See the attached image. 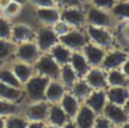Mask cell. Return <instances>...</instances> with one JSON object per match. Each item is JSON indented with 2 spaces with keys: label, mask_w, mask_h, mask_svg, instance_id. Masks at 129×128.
<instances>
[{
  "label": "cell",
  "mask_w": 129,
  "mask_h": 128,
  "mask_svg": "<svg viewBox=\"0 0 129 128\" xmlns=\"http://www.w3.org/2000/svg\"><path fill=\"white\" fill-rule=\"evenodd\" d=\"M51 79L47 76L34 74L29 80H27L23 84V91H24V98L32 103V101H38V100H44V91L48 85Z\"/></svg>",
  "instance_id": "1"
},
{
  "label": "cell",
  "mask_w": 129,
  "mask_h": 128,
  "mask_svg": "<svg viewBox=\"0 0 129 128\" xmlns=\"http://www.w3.org/2000/svg\"><path fill=\"white\" fill-rule=\"evenodd\" d=\"M86 17V25H94V27H103L113 29L115 24L118 23L114 17L110 14L109 10H104L100 8H96L91 4H89L87 9L85 10Z\"/></svg>",
  "instance_id": "2"
},
{
  "label": "cell",
  "mask_w": 129,
  "mask_h": 128,
  "mask_svg": "<svg viewBox=\"0 0 129 128\" xmlns=\"http://www.w3.org/2000/svg\"><path fill=\"white\" fill-rule=\"evenodd\" d=\"M89 42L103 47L105 49H110L115 46L114 42V36L113 31L109 28H103V27H94V25H86L85 29Z\"/></svg>",
  "instance_id": "3"
},
{
  "label": "cell",
  "mask_w": 129,
  "mask_h": 128,
  "mask_svg": "<svg viewBox=\"0 0 129 128\" xmlns=\"http://www.w3.org/2000/svg\"><path fill=\"white\" fill-rule=\"evenodd\" d=\"M33 69H34V74L47 76L48 79H58L61 66L48 52H46V53H41V56L33 63Z\"/></svg>",
  "instance_id": "4"
},
{
  "label": "cell",
  "mask_w": 129,
  "mask_h": 128,
  "mask_svg": "<svg viewBox=\"0 0 129 128\" xmlns=\"http://www.w3.org/2000/svg\"><path fill=\"white\" fill-rule=\"evenodd\" d=\"M58 42L66 46L71 51H81L86 43H89V38L85 31L81 28H71L67 33L58 37Z\"/></svg>",
  "instance_id": "5"
},
{
  "label": "cell",
  "mask_w": 129,
  "mask_h": 128,
  "mask_svg": "<svg viewBox=\"0 0 129 128\" xmlns=\"http://www.w3.org/2000/svg\"><path fill=\"white\" fill-rule=\"evenodd\" d=\"M113 124V127H123L128 124L129 120V114H128V109L124 105H118L114 103H106L103 112H101Z\"/></svg>",
  "instance_id": "6"
},
{
  "label": "cell",
  "mask_w": 129,
  "mask_h": 128,
  "mask_svg": "<svg viewBox=\"0 0 129 128\" xmlns=\"http://www.w3.org/2000/svg\"><path fill=\"white\" fill-rule=\"evenodd\" d=\"M128 61V51L123 48H110L106 49L105 56L101 61L100 67L105 71L113 70V69H120L123 63Z\"/></svg>",
  "instance_id": "7"
},
{
  "label": "cell",
  "mask_w": 129,
  "mask_h": 128,
  "mask_svg": "<svg viewBox=\"0 0 129 128\" xmlns=\"http://www.w3.org/2000/svg\"><path fill=\"white\" fill-rule=\"evenodd\" d=\"M59 17L71 28H82L86 25L85 12L81 7H63L59 8Z\"/></svg>",
  "instance_id": "8"
},
{
  "label": "cell",
  "mask_w": 129,
  "mask_h": 128,
  "mask_svg": "<svg viewBox=\"0 0 129 128\" xmlns=\"http://www.w3.org/2000/svg\"><path fill=\"white\" fill-rule=\"evenodd\" d=\"M41 51L37 47L34 41H29V42H23L17 44L15 52H14V58L17 61H22L25 63H29V65H33V63L37 61V58L41 56Z\"/></svg>",
  "instance_id": "9"
},
{
  "label": "cell",
  "mask_w": 129,
  "mask_h": 128,
  "mask_svg": "<svg viewBox=\"0 0 129 128\" xmlns=\"http://www.w3.org/2000/svg\"><path fill=\"white\" fill-rule=\"evenodd\" d=\"M34 42H36L37 47L39 48V51L42 53H46L58 42V36L54 33L52 27L43 25L38 32H36Z\"/></svg>",
  "instance_id": "10"
},
{
  "label": "cell",
  "mask_w": 129,
  "mask_h": 128,
  "mask_svg": "<svg viewBox=\"0 0 129 128\" xmlns=\"http://www.w3.org/2000/svg\"><path fill=\"white\" fill-rule=\"evenodd\" d=\"M48 109H49V103H47L46 100L32 101V103H29V105L23 112V115L28 120H43V122H47Z\"/></svg>",
  "instance_id": "11"
},
{
  "label": "cell",
  "mask_w": 129,
  "mask_h": 128,
  "mask_svg": "<svg viewBox=\"0 0 129 128\" xmlns=\"http://www.w3.org/2000/svg\"><path fill=\"white\" fill-rule=\"evenodd\" d=\"M81 52L85 56L86 61L89 62V65L91 67H99L101 65V61H103V58L105 56L106 49L103 48V47H99V46H96V44H94L91 42H89V43H86L84 46Z\"/></svg>",
  "instance_id": "12"
},
{
  "label": "cell",
  "mask_w": 129,
  "mask_h": 128,
  "mask_svg": "<svg viewBox=\"0 0 129 128\" xmlns=\"http://www.w3.org/2000/svg\"><path fill=\"white\" fill-rule=\"evenodd\" d=\"M82 79L90 85L91 89H106L108 88L106 71L103 70L100 66L99 67H90Z\"/></svg>",
  "instance_id": "13"
},
{
  "label": "cell",
  "mask_w": 129,
  "mask_h": 128,
  "mask_svg": "<svg viewBox=\"0 0 129 128\" xmlns=\"http://www.w3.org/2000/svg\"><path fill=\"white\" fill-rule=\"evenodd\" d=\"M66 91H67V88L58 79H51L44 91V100L49 104H57L59 103L61 98Z\"/></svg>",
  "instance_id": "14"
},
{
  "label": "cell",
  "mask_w": 129,
  "mask_h": 128,
  "mask_svg": "<svg viewBox=\"0 0 129 128\" xmlns=\"http://www.w3.org/2000/svg\"><path fill=\"white\" fill-rule=\"evenodd\" d=\"M96 113L87 107L85 103L80 104V108L76 113V115L72 118V122L75 124V127H80V128H89L94 125V120H95Z\"/></svg>",
  "instance_id": "15"
},
{
  "label": "cell",
  "mask_w": 129,
  "mask_h": 128,
  "mask_svg": "<svg viewBox=\"0 0 129 128\" xmlns=\"http://www.w3.org/2000/svg\"><path fill=\"white\" fill-rule=\"evenodd\" d=\"M36 37V31L25 24V23H18V24H13L12 28V41L17 44L23 43V42H29V41H34Z\"/></svg>",
  "instance_id": "16"
},
{
  "label": "cell",
  "mask_w": 129,
  "mask_h": 128,
  "mask_svg": "<svg viewBox=\"0 0 129 128\" xmlns=\"http://www.w3.org/2000/svg\"><path fill=\"white\" fill-rule=\"evenodd\" d=\"M82 103H85L87 107H90L96 114H100L103 112L105 104L108 103L105 89H92L91 93L87 95V98Z\"/></svg>",
  "instance_id": "17"
},
{
  "label": "cell",
  "mask_w": 129,
  "mask_h": 128,
  "mask_svg": "<svg viewBox=\"0 0 129 128\" xmlns=\"http://www.w3.org/2000/svg\"><path fill=\"white\" fill-rule=\"evenodd\" d=\"M69 120H70V118L67 117L66 113L63 112V109L61 108V105L58 103L57 104H49L48 115H47V124L48 125L66 127Z\"/></svg>",
  "instance_id": "18"
},
{
  "label": "cell",
  "mask_w": 129,
  "mask_h": 128,
  "mask_svg": "<svg viewBox=\"0 0 129 128\" xmlns=\"http://www.w3.org/2000/svg\"><path fill=\"white\" fill-rule=\"evenodd\" d=\"M36 18L42 25L52 27L57 20L61 19L59 17V8L58 7H49V8H37L36 9Z\"/></svg>",
  "instance_id": "19"
},
{
  "label": "cell",
  "mask_w": 129,
  "mask_h": 128,
  "mask_svg": "<svg viewBox=\"0 0 129 128\" xmlns=\"http://www.w3.org/2000/svg\"><path fill=\"white\" fill-rule=\"evenodd\" d=\"M105 93L109 103H114L124 107L128 105V99H129L128 86H108L105 89Z\"/></svg>",
  "instance_id": "20"
},
{
  "label": "cell",
  "mask_w": 129,
  "mask_h": 128,
  "mask_svg": "<svg viewBox=\"0 0 129 128\" xmlns=\"http://www.w3.org/2000/svg\"><path fill=\"white\" fill-rule=\"evenodd\" d=\"M69 63L71 65V67L75 70V72H76V75L79 78H84L85 74L91 67L89 65V62L86 61V58H85V56L82 55L81 51H72L71 58H70V62Z\"/></svg>",
  "instance_id": "21"
},
{
  "label": "cell",
  "mask_w": 129,
  "mask_h": 128,
  "mask_svg": "<svg viewBox=\"0 0 129 128\" xmlns=\"http://www.w3.org/2000/svg\"><path fill=\"white\" fill-rule=\"evenodd\" d=\"M12 71L14 72V75L17 76V79L20 81V84L23 85L27 80H29V78H32L34 75V69L33 65H29V63L22 62V61H14L10 65Z\"/></svg>",
  "instance_id": "22"
},
{
  "label": "cell",
  "mask_w": 129,
  "mask_h": 128,
  "mask_svg": "<svg viewBox=\"0 0 129 128\" xmlns=\"http://www.w3.org/2000/svg\"><path fill=\"white\" fill-rule=\"evenodd\" d=\"M0 99L19 104L24 99L23 88H14V86L7 85V84L0 81Z\"/></svg>",
  "instance_id": "23"
},
{
  "label": "cell",
  "mask_w": 129,
  "mask_h": 128,
  "mask_svg": "<svg viewBox=\"0 0 129 128\" xmlns=\"http://www.w3.org/2000/svg\"><path fill=\"white\" fill-rule=\"evenodd\" d=\"M59 105H61V108L63 109V112L67 114V117L70 118V119H72L75 115H76V113H77V110H79V108H80V104H81V101H79L69 90L63 94V96L61 98V100H59V103H58Z\"/></svg>",
  "instance_id": "24"
},
{
  "label": "cell",
  "mask_w": 129,
  "mask_h": 128,
  "mask_svg": "<svg viewBox=\"0 0 129 128\" xmlns=\"http://www.w3.org/2000/svg\"><path fill=\"white\" fill-rule=\"evenodd\" d=\"M48 53L54 58V61L58 63L59 66H62V65H64V63H69V62H70L72 51H71L70 48H67L66 46H63L62 43L57 42V43L48 51Z\"/></svg>",
  "instance_id": "25"
},
{
  "label": "cell",
  "mask_w": 129,
  "mask_h": 128,
  "mask_svg": "<svg viewBox=\"0 0 129 128\" xmlns=\"http://www.w3.org/2000/svg\"><path fill=\"white\" fill-rule=\"evenodd\" d=\"M70 93L79 100V101H84L86 98H87V95L91 93V88H90V85L82 79V78H79L70 88Z\"/></svg>",
  "instance_id": "26"
},
{
  "label": "cell",
  "mask_w": 129,
  "mask_h": 128,
  "mask_svg": "<svg viewBox=\"0 0 129 128\" xmlns=\"http://www.w3.org/2000/svg\"><path fill=\"white\" fill-rule=\"evenodd\" d=\"M108 86H128V74L123 72L120 69H113L106 71Z\"/></svg>",
  "instance_id": "27"
},
{
  "label": "cell",
  "mask_w": 129,
  "mask_h": 128,
  "mask_svg": "<svg viewBox=\"0 0 129 128\" xmlns=\"http://www.w3.org/2000/svg\"><path fill=\"white\" fill-rule=\"evenodd\" d=\"M17 48V43L12 39L0 38V65L8 62L10 58L14 57V52Z\"/></svg>",
  "instance_id": "28"
},
{
  "label": "cell",
  "mask_w": 129,
  "mask_h": 128,
  "mask_svg": "<svg viewBox=\"0 0 129 128\" xmlns=\"http://www.w3.org/2000/svg\"><path fill=\"white\" fill-rule=\"evenodd\" d=\"M110 14L114 17L116 22L128 20L129 17V3L128 0H118L114 7L110 9Z\"/></svg>",
  "instance_id": "29"
},
{
  "label": "cell",
  "mask_w": 129,
  "mask_h": 128,
  "mask_svg": "<svg viewBox=\"0 0 129 128\" xmlns=\"http://www.w3.org/2000/svg\"><path fill=\"white\" fill-rule=\"evenodd\" d=\"M77 79H79V76L76 75L75 70L71 67L70 63H64V65L61 66V69H59V75H58V80L67 88V90H69V88H70Z\"/></svg>",
  "instance_id": "30"
},
{
  "label": "cell",
  "mask_w": 129,
  "mask_h": 128,
  "mask_svg": "<svg viewBox=\"0 0 129 128\" xmlns=\"http://www.w3.org/2000/svg\"><path fill=\"white\" fill-rule=\"evenodd\" d=\"M27 124L28 119L19 112L5 117V128H27Z\"/></svg>",
  "instance_id": "31"
},
{
  "label": "cell",
  "mask_w": 129,
  "mask_h": 128,
  "mask_svg": "<svg viewBox=\"0 0 129 128\" xmlns=\"http://www.w3.org/2000/svg\"><path fill=\"white\" fill-rule=\"evenodd\" d=\"M0 81L7 84V85L14 86V88H23V85L17 79V76L14 75V72L12 71L10 67H2L0 69Z\"/></svg>",
  "instance_id": "32"
},
{
  "label": "cell",
  "mask_w": 129,
  "mask_h": 128,
  "mask_svg": "<svg viewBox=\"0 0 129 128\" xmlns=\"http://www.w3.org/2000/svg\"><path fill=\"white\" fill-rule=\"evenodd\" d=\"M22 10H23V5H20V4L10 0V2L8 3V5L0 10V14H2L3 17H5L7 19L13 20L14 18H17L22 13Z\"/></svg>",
  "instance_id": "33"
},
{
  "label": "cell",
  "mask_w": 129,
  "mask_h": 128,
  "mask_svg": "<svg viewBox=\"0 0 129 128\" xmlns=\"http://www.w3.org/2000/svg\"><path fill=\"white\" fill-rule=\"evenodd\" d=\"M18 112H19V104L18 103H13V101L0 99V115L2 117H7V115L18 113Z\"/></svg>",
  "instance_id": "34"
},
{
  "label": "cell",
  "mask_w": 129,
  "mask_h": 128,
  "mask_svg": "<svg viewBox=\"0 0 129 128\" xmlns=\"http://www.w3.org/2000/svg\"><path fill=\"white\" fill-rule=\"evenodd\" d=\"M12 28H13L12 20L7 19L3 15H0V38L10 39L12 38Z\"/></svg>",
  "instance_id": "35"
},
{
  "label": "cell",
  "mask_w": 129,
  "mask_h": 128,
  "mask_svg": "<svg viewBox=\"0 0 129 128\" xmlns=\"http://www.w3.org/2000/svg\"><path fill=\"white\" fill-rule=\"evenodd\" d=\"M52 29L54 31V33H56L58 37H61V36H63L64 33H67V32L71 29V27H70L66 22H63L62 19H59V20H57V22L52 25Z\"/></svg>",
  "instance_id": "36"
},
{
  "label": "cell",
  "mask_w": 129,
  "mask_h": 128,
  "mask_svg": "<svg viewBox=\"0 0 129 128\" xmlns=\"http://www.w3.org/2000/svg\"><path fill=\"white\" fill-rule=\"evenodd\" d=\"M118 2V0H91V5L96 7V8H100V9H104V10H109L114 7V4ZM89 5V4H87Z\"/></svg>",
  "instance_id": "37"
},
{
  "label": "cell",
  "mask_w": 129,
  "mask_h": 128,
  "mask_svg": "<svg viewBox=\"0 0 129 128\" xmlns=\"http://www.w3.org/2000/svg\"><path fill=\"white\" fill-rule=\"evenodd\" d=\"M92 127H96V128H110V127H113V124L110 123V120L103 113H100V114H96Z\"/></svg>",
  "instance_id": "38"
},
{
  "label": "cell",
  "mask_w": 129,
  "mask_h": 128,
  "mask_svg": "<svg viewBox=\"0 0 129 128\" xmlns=\"http://www.w3.org/2000/svg\"><path fill=\"white\" fill-rule=\"evenodd\" d=\"M36 8H49V7H58L54 0H28Z\"/></svg>",
  "instance_id": "39"
},
{
  "label": "cell",
  "mask_w": 129,
  "mask_h": 128,
  "mask_svg": "<svg viewBox=\"0 0 129 128\" xmlns=\"http://www.w3.org/2000/svg\"><path fill=\"white\" fill-rule=\"evenodd\" d=\"M54 2L61 8H63V7H81L80 0H54Z\"/></svg>",
  "instance_id": "40"
},
{
  "label": "cell",
  "mask_w": 129,
  "mask_h": 128,
  "mask_svg": "<svg viewBox=\"0 0 129 128\" xmlns=\"http://www.w3.org/2000/svg\"><path fill=\"white\" fill-rule=\"evenodd\" d=\"M39 127H48L47 122L43 120H28L27 128H39Z\"/></svg>",
  "instance_id": "41"
},
{
  "label": "cell",
  "mask_w": 129,
  "mask_h": 128,
  "mask_svg": "<svg viewBox=\"0 0 129 128\" xmlns=\"http://www.w3.org/2000/svg\"><path fill=\"white\" fill-rule=\"evenodd\" d=\"M9 2H10V0H0V10H2L3 8H5Z\"/></svg>",
  "instance_id": "42"
},
{
  "label": "cell",
  "mask_w": 129,
  "mask_h": 128,
  "mask_svg": "<svg viewBox=\"0 0 129 128\" xmlns=\"http://www.w3.org/2000/svg\"><path fill=\"white\" fill-rule=\"evenodd\" d=\"M0 128H5V117L0 115Z\"/></svg>",
  "instance_id": "43"
},
{
  "label": "cell",
  "mask_w": 129,
  "mask_h": 128,
  "mask_svg": "<svg viewBox=\"0 0 129 128\" xmlns=\"http://www.w3.org/2000/svg\"><path fill=\"white\" fill-rule=\"evenodd\" d=\"M12 2H15V3H18V4H20V5H25L27 3H28V0H12Z\"/></svg>",
  "instance_id": "44"
},
{
  "label": "cell",
  "mask_w": 129,
  "mask_h": 128,
  "mask_svg": "<svg viewBox=\"0 0 129 128\" xmlns=\"http://www.w3.org/2000/svg\"><path fill=\"white\" fill-rule=\"evenodd\" d=\"M80 3H81V5H82V4H90L91 0H80Z\"/></svg>",
  "instance_id": "45"
},
{
  "label": "cell",
  "mask_w": 129,
  "mask_h": 128,
  "mask_svg": "<svg viewBox=\"0 0 129 128\" xmlns=\"http://www.w3.org/2000/svg\"><path fill=\"white\" fill-rule=\"evenodd\" d=\"M0 15H2V14H0Z\"/></svg>",
  "instance_id": "46"
}]
</instances>
